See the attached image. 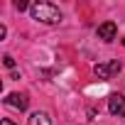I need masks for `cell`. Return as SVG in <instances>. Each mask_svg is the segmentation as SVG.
<instances>
[{
	"mask_svg": "<svg viewBox=\"0 0 125 125\" xmlns=\"http://www.w3.org/2000/svg\"><path fill=\"white\" fill-rule=\"evenodd\" d=\"M30 12H32V17L37 22H44V25H59L61 22V12L52 3H34L30 8Z\"/></svg>",
	"mask_w": 125,
	"mask_h": 125,
	"instance_id": "1",
	"label": "cell"
},
{
	"mask_svg": "<svg viewBox=\"0 0 125 125\" xmlns=\"http://www.w3.org/2000/svg\"><path fill=\"white\" fill-rule=\"evenodd\" d=\"M118 71H120V61H118V59H113V61H103V64H96V66H93V74H96V79H101V81L110 79V76L118 74Z\"/></svg>",
	"mask_w": 125,
	"mask_h": 125,
	"instance_id": "2",
	"label": "cell"
},
{
	"mask_svg": "<svg viewBox=\"0 0 125 125\" xmlns=\"http://www.w3.org/2000/svg\"><path fill=\"white\" fill-rule=\"evenodd\" d=\"M108 113L115 118H125V96L123 93H110L108 96Z\"/></svg>",
	"mask_w": 125,
	"mask_h": 125,
	"instance_id": "3",
	"label": "cell"
},
{
	"mask_svg": "<svg viewBox=\"0 0 125 125\" xmlns=\"http://www.w3.org/2000/svg\"><path fill=\"white\" fill-rule=\"evenodd\" d=\"M96 34H98V39H103V42H113L115 34H118V25H115V22H103V25H98Z\"/></svg>",
	"mask_w": 125,
	"mask_h": 125,
	"instance_id": "4",
	"label": "cell"
},
{
	"mask_svg": "<svg viewBox=\"0 0 125 125\" xmlns=\"http://www.w3.org/2000/svg\"><path fill=\"white\" fill-rule=\"evenodd\" d=\"M5 103H8L10 108H17V110H27V105H30V101H27L25 93H10V96L5 98Z\"/></svg>",
	"mask_w": 125,
	"mask_h": 125,
	"instance_id": "5",
	"label": "cell"
},
{
	"mask_svg": "<svg viewBox=\"0 0 125 125\" xmlns=\"http://www.w3.org/2000/svg\"><path fill=\"white\" fill-rule=\"evenodd\" d=\"M30 125H52V118L44 110H37V113L30 115Z\"/></svg>",
	"mask_w": 125,
	"mask_h": 125,
	"instance_id": "6",
	"label": "cell"
},
{
	"mask_svg": "<svg viewBox=\"0 0 125 125\" xmlns=\"http://www.w3.org/2000/svg\"><path fill=\"white\" fill-rule=\"evenodd\" d=\"M27 8H32V5H27L25 0H15V10H20V12H22V10H27Z\"/></svg>",
	"mask_w": 125,
	"mask_h": 125,
	"instance_id": "7",
	"label": "cell"
},
{
	"mask_svg": "<svg viewBox=\"0 0 125 125\" xmlns=\"http://www.w3.org/2000/svg\"><path fill=\"white\" fill-rule=\"evenodd\" d=\"M3 64H5L8 69H12V66H15V59H12V56L8 54V56H3Z\"/></svg>",
	"mask_w": 125,
	"mask_h": 125,
	"instance_id": "8",
	"label": "cell"
},
{
	"mask_svg": "<svg viewBox=\"0 0 125 125\" xmlns=\"http://www.w3.org/2000/svg\"><path fill=\"white\" fill-rule=\"evenodd\" d=\"M0 125H15V123H12L10 118H3V120H0Z\"/></svg>",
	"mask_w": 125,
	"mask_h": 125,
	"instance_id": "9",
	"label": "cell"
}]
</instances>
